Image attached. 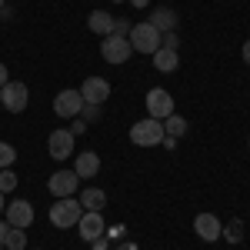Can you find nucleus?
<instances>
[{
  "mask_svg": "<svg viewBox=\"0 0 250 250\" xmlns=\"http://www.w3.org/2000/svg\"><path fill=\"white\" fill-rule=\"evenodd\" d=\"M130 47H134L137 54H150L154 57L157 50H160V30H157L150 20H140V23H134L130 27Z\"/></svg>",
  "mask_w": 250,
  "mask_h": 250,
  "instance_id": "1",
  "label": "nucleus"
},
{
  "mask_svg": "<svg viewBox=\"0 0 250 250\" xmlns=\"http://www.w3.org/2000/svg\"><path fill=\"white\" fill-rule=\"evenodd\" d=\"M27 104H30V90H27L23 80H7V83L0 87V107H3L7 114H23Z\"/></svg>",
  "mask_w": 250,
  "mask_h": 250,
  "instance_id": "2",
  "label": "nucleus"
},
{
  "mask_svg": "<svg viewBox=\"0 0 250 250\" xmlns=\"http://www.w3.org/2000/svg\"><path fill=\"white\" fill-rule=\"evenodd\" d=\"M80 217H83V207H80V200H74V197H60L57 204L50 207V224H54V227H60V230L77 227Z\"/></svg>",
  "mask_w": 250,
  "mask_h": 250,
  "instance_id": "3",
  "label": "nucleus"
},
{
  "mask_svg": "<svg viewBox=\"0 0 250 250\" xmlns=\"http://www.w3.org/2000/svg\"><path fill=\"white\" fill-rule=\"evenodd\" d=\"M130 140L137 147H157L164 140V120H154V117H144L130 127Z\"/></svg>",
  "mask_w": 250,
  "mask_h": 250,
  "instance_id": "4",
  "label": "nucleus"
},
{
  "mask_svg": "<svg viewBox=\"0 0 250 250\" xmlns=\"http://www.w3.org/2000/svg\"><path fill=\"white\" fill-rule=\"evenodd\" d=\"M130 54H134V47H130V40H127V37L110 34V37H104V43H100V57L107 60V63H127Z\"/></svg>",
  "mask_w": 250,
  "mask_h": 250,
  "instance_id": "5",
  "label": "nucleus"
},
{
  "mask_svg": "<svg viewBox=\"0 0 250 250\" xmlns=\"http://www.w3.org/2000/svg\"><path fill=\"white\" fill-rule=\"evenodd\" d=\"M173 114V97L164 90V87H154V90H147V117H154V120H167Z\"/></svg>",
  "mask_w": 250,
  "mask_h": 250,
  "instance_id": "6",
  "label": "nucleus"
},
{
  "mask_svg": "<svg viewBox=\"0 0 250 250\" xmlns=\"http://www.w3.org/2000/svg\"><path fill=\"white\" fill-rule=\"evenodd\" d=\"M80 110H83V97H80V90H60V94L54 97V114L63 117V120L80 117Z\"/></svg>",
  "mask_w": 250,
  "mask_h": 250,
  "instance_id": "7",
  "label": "nucleus"
},
{
  "mask_svg": "<svg viewBox=\"0 0 250 250\" xmlns=\"http://www.w3.org/2000/svg\"><path fill=\"white\" fill-rule=\"evenodd\" d=\"M77 230H80V240L94 244L97 237H104V233H107V224H104L100 210H83V217L77 220Z\"/></svg>",
  "mask_w": 250,
  "mask_h": 250,
  "instance_id": "8",
  "label": "nucleus"
},
{
  "mask_svg": "<svg viewBox=\"0 0 250 250\" xmlns=\"http://www.w3.org/2000/svg\"><path fill=\"white\" fill-rule=\"evenodd\" d=\"M47 187H50V193H54L57 200H60V197H74L77 187H80V177L74 170H57L50 180H47Z\"/></svg>",
  "mask_w": 250,
  "mask_h": 250,
  "instance_id": "9",
  "label": "nucleus"
},
{
  "mask_svg": "<svg viewBox=\"0 0 250 250\" xmlns=\"http://www.w3.org/2000/svg\"><path fill=\"white\" fill-rule=\"evenodd\" d=\"M7 224L10 227H20V230H27L30 224H34V204L30 200H14V204H7Z\"/></svg>",
  "mask_w": 250,
  "mask_h": 250,
  "instance_id": "10",
  "label": "nucleus"
},
{
  "mask_svg": "<svg viewBox=\"0 0 250 250\" xmlns=\"http://www.w3.org/2000/svg\"><path fill=\"white\" fill-rule=\"evenodd\" d=\"M80 97H83V104H104L107 97H110V83L104 77H87L83 83H80Z\"/></svg>",
  "mask_w": 250,
  "mask_h": 250,
  "instance_id": "11",
  "label": "nucleus"
},
{
  "mask_svg": "<svg viewBox=\"0 0 250 250\" xmlns=\"http://www.w3.org/2000/svg\"><path fill=\"white\" fill-rule=\"evenodd\" d=\"M193 230H197V237H200V240L213 244V240H220V233H224V224H220L213 213H197V217H193Z\"/></svg>",
  "mask_w": 250,
  "mask_h": 250,
  "instance_id": "12",
  "label": "nucleus"
},
{
  "mask_svg": "<svg viewBox=\"0 0 250 250\" xmlns=\"http://www.w3.org/2000/svg\"><path fill=\"white\" fill-rule=\"evenodd\" d=\"M47 150L54 160H67V157L74 154V134L70 130H54V134L47 137Z\"/></svg>",
  "mask_w": 250,
  "mask_h": 250,
  "instance_id": "13",
  "label": "nucleus"
},
{
  "mask_svg": "<svg viewBox=\"0 0 250 250\" xmlns=\"http://www.w3.org/2000/svg\"><path fill=\"white\" fill-rule=\"evenodd\" d=\"M97 170H100V157H97V150H83V154H77V160H74V173H77L80 180L97 177Z\"/></svg>",
  "mask_w": 250,
  "mask_h": 250,
  "instance_id": "14",
  "label": "nucleus"
},
{
  "mask_svg": "<svg viewBox=\"0 0 250 250\" xmlns=\"http://www.w3.org/2000/svg\"><path fill=\"white\" fill-rule=\"evenodd\" d=\"M114 20L107 10H90V17H87V27L94 30V34H100V37H110L114 34Z\"/></svg>",
  "mask_w": 250,
  "mask_h": 250,
  "instance_id": "15",
  "label": "nucleus"
},
{
  "mask_svg": "<svg viewBox=\"0 0 250 250\" xmlns=\"http://www.w3.org/2000/svg\"><path fill=\"white\" fill-rule=\"evenodd\" d=\"M150 23H154L160 34H170V30H177V10L173 7H160V10H154V17H150Z\"/></svg>",
  "mask_w": 250,
  "mask_h": 250,
  "instance_id": "16",
  "label": "nucleus"
},
{
  "mask_svg": "<svg viewBox=\"0 0 250 250\" xmlns=\"http://www.w3.org/2000/svg\"><path fill=\"white\" fill-rule=\"evenodd\" d=\"M80 207H83V210H100V207H107V193L100 190V187H83V190H80Z\"/></svg>",
  "mask_w": 250,
  "mask_h": 250,
  "instance_id": "17",
  "label": "nucleus"
},
{
  "mask_svg": "<svg viewBox=\"0 0 250 250\" xmlns=\"http://www.w3.org/2000/svg\"><path fill=\"white\" fill-rule=\"evenodd\" d=\"M154 67L160 74H173L177 67H180V57H177V50H167V47H160L154 54Z\"/></svg>",
  "mask_w": 250,
  "mask_h": 250,
  "instance_id": "18",
  "label": "nucleus"
},
{
  "mask_svg": "<svg viewBox=\"0 0 250 250\" xmlns=\"http://www.w3.org/2000/svg\"><path fill=\"white\" fill-rule=\"evenodd\" d=\"M164 134H167V137H184V134H187V120L177 117V114H170L167 120H164Z\"/></svg>",
  "mask_w": 250,
  "mask_h": 250,
  "instance_id": "19",
  "label": "nucleus"
},
{
  "mask_svg": "<svg viewBox=\"0 0 250 250\" xmlns=\"http://www.w3.org/2000/svg\"><path fill=\"white\" fill-rule=\"evenodd\" d=\"M23 244H27V237H23L20 227H10L3 233V250H23Z\"/></svg>",
  "mask_w": 250,
  "mask_h": 250,
  "instance_id": "20",
  "label": "nucleus"
},
{
  "mask_svg": "<svg viewBox=\"0 0 250 250\" xmlns=\"http://www.w3.org/2000/svg\"><path fill=\"white\" fill-rule=\"evenodd\" d=\"M220 237H224V240H230V244H240V240H244V224H240V220H233V224H227Z\"/></svg>",
  "mask_w": 250,
  "mask_h": 250,
  "instance_id": "21",
  "label": "nucleus"
},
{
  "mask_svg": "<svg viewBox=\"0 0 250 250\" xmlns=\"http://www.w3.org/2000/svg\"><path fill=\"white\" fill-rule=\"evenodd\" d=\"M14 187H17V173L10 170V167H3L0 170V193H10Z\"/></svg>",
  "mask_w": 250,
  "mask_h": 250,
  "instance_id": "22",
  "label": "nucleus"
},
{
  "mask_svg": "<svg viewBox=\"0 0 250 250\" xmlns=\"http://www.w3.org/2000/svg\"><path fill=\"white\" fill-rule=\"evenodd\" d=\"M14 160H17V150H14L7 140H0V170H3V167H10Z\"/></svg>",
  "mask_w": 250,
  "mask_h": 250,
  "instance_id": "23",
  "label": "nucleus"
},
{
  "mask_svg": "<svg viewBox=\"0 0 250 250\" xmlns=\"http://www.w3.org/2000/svg\"><path fill=\"white\" fill-rule=\"evenodd\" d=\"M80 120H83V124H90V120H100V107H97V104H83V110H80Z\"/></svg>",
  "mask_w": 250,
  "mask_h": 250,
  "instance_id": "24",
  "label": "nucleus"
},
{
  "mask_svg": "<svg viewBox=\"0 0 250 250\" xmlns=\"http://www.w3.org/2000/svg\"><path fill=\"white\" fill-rule=\"evenodd\" d=\"M160 47H167V50H177V47H180V37H177V34H160Z\"/></svg>",
  "mask_w": 250,
  "mask_h": 250,
  "instance_id": "25",
  "label": "nucleus"
},
{
  "mask_svg": "<svg viewBox=\"0 0 250 250\" xmlns=\"http://www.w3.org/2000/svg\"><path fill=\"white\" fill-rule=\"evenodd\" d=\"M130 27H134L130 20H114V34L117 37H130Z\"/></svg>",
  "mask_w": 250,
  "mask_h": 250,
  "instance_id": "26",
  "label": "nucleus"
},
{
  "mask_svg": "<svg viewBox=\"0 0 250 250\" xmlns=\"http://www.w3.org/2000/svg\"><path fill=\"white\" fill-rule=\"evenodd\" d=\"M83 130H87V124H83V120L77 117V120H74V127H70V134L77 137V134H83Z\"/></svg>",
  "mask_w": 250,
  "mask_h": 250,
  "instance_id": "27",
  "label": "nucleus"
},
{
  "mask_svg": "<svg viewBox=\"0 0 250 250\" xmlns=\"http://www.w3.org/2000/svg\"><path fill=\"white\" fill-rule=\"evenodd\" d=\"M7 80H10V74H7V63H3V60H0V87H3V83H7Z\"/></svg>",
  "mask_w": 250,
  "mask_h": 250,
  "instance_id": "28",
  "label": "nucleus"
},
{
  "mask_svg": "<svg viewBox=\"0 0 250 250\" xmlns=\"http://www.w3.org/2000/svg\"><path fill=\"white\" fill-rule=\"evenodd\" d=\"M160 144H164L167 150H173V147H177V137H167V134H164V140H160Z\"/></svg>",
  "mask_w": 250,
  "mask_h": 250,
  "instance_id": "29",
  "label": "nucleus"
},
{
  "mask_svg": "<svg viewBox=\"0 0 250 250\" xmlns=\"http://www.w3.org/2000/svg\"><path fill=\"white\" fill-rule=\"evenodd\" d=\"M90 247H94V250H107V237H97V240L90 244Z\"/></svg>",
  "mask_w": 250,
  "mask_h": 250,
  "instance_id": "30",
  "label": "nucleus"
},
{
  "mask_svg": "<svg viewBox=\"0 0 250 250\" xmlns=\"http://www.w3.org/2000/svg\"><path fill=\"white\" fill-rule=\"evenodd\" d=\"M117 250H137V244H130V240H124V244H117Z\"/></svg>",
  "mask_w": 250,
  "mask_h": 250,
  "instance_id": "31",
  "label": "nucleus"
},
{
  "mask_svg": "<svg viewBox=\"0 0 250 250\" xmlns=\"http://www.w3.org/2000/svg\"><path fill=\"white\" fill-rule=\"evenodd\" d=\"M130 3H134L137 10H144V7H150V0H130Z\"/></svg>",
  "mask_w": 250,
  "mask_h": 250,
  "instance_id": "32",
  "label": "nucleus"
},
{
  "mask_svg": "<svg viewBox=\"0 0 250 250\" xmlns=\"http://www.w3.org/2000/svg\"><path fill=\"white\" fill-rule=\"evenodd\" d=\"M10 230V224H7V220H0V240H3V233Z\"/></svg>",
  "mask_w": 250,
  "mask_h": 250,
  "instance_id": "33",
  "label": "nucleus"
},
{
  "mask_svg": "<svg viewBox=\"0 0 250 250\" xmlns=\"http://www.w3.org/2000/svg\"><path fill=\"white\" fill-rule=\"evenodd\" d=\"M244 60H247V67H250V40L244 43Z\"/></svg>",
  "mask_w": 250,
  "mask_h": 250,
  "instance_id": "34",
  "label": "nucleus"
},
{
  "mask_svg": "<svg viewBox=\"0 0 250 250\" xmlns=\"http://www.w3.org/2000/svg\"><path fill=\"white\" fill-rule=\"evenodd\" d=\"M0 210H7V204H3V193H0Z\"/></svg>",
  "mask_w": 250,
  "mask_h": 250,
  "instance_id": "35",
  "label": "nucleus"
},
{
  "mask_svg": "<svg viewBox=\"0 0 250 250\" xmlns=\"http://www.w3.org/2000/svg\"><path fill=\"white\" fill-rule=\"evenodd\" d=\"M3 7H7V0H0V10H3Z\"/></svg>",
  "mask_w": 250,
  "mask_h": 250,
  "instance_id": "36",
  "label": "nucleus"
},
{
  "mask_svg": "<svg viewBox=\"0 0 250 250\" xmlns=\"http://www.w3.org/2000/svg\"><path fill=\"white\" fill-rule=\"evenodd\" d=\"M0 250H3V240H0Z\"/></svg>",
  "mask_w": 250,
  "mask_h": 250,
  "instance_id": "37",
  "label": "nucleus"
},
{
  "mask_svg": "<svg viewBox=\"0 0 250 250\" xmlns=\"http://www.w3.org/2000/svg\"><path fill=\"white\" fill-rule=\"evenodd\" d=\"M247 144H250V140H247Z\"/></svg>",
  "mask_w": 250,
  "mask_h": 250,
  "instance_id": "38",
  "label": "nucleus"
}]
</instances>
